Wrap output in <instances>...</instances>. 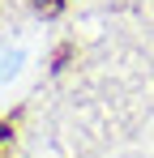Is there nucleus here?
<instances>
[{"label":"nucleus","instance_id":"nucleus-2","mask_svg":"<svg viewBox=\"0 0 154 158\" xmlns=\"http://www.w3.org/2000/svg\"><path fill=\"white\" fill-rule=\"evenodd\" d=\"M9 145H13V128H9V124L0 120V158L9 154Z\"/></svg>","mask_w":154,"mask_h":158},{"label":"nucleus","instance_id":"nucleus-1","mask_svg":"<svg viewBox=\"0 0 154 158\" xmlns=\"http://www.w3.org/2000/svg\"><path fill=\"white\" fill-rule=\"evenodd\" d=\"M22 64H26V56L22 52H0V85H9V81L22 73Z\"/></svg>","mask_w":154,"mask_h":158},{"label":"nucleus","instance_id":"nucleus-3","mask_svg":"<svg viewBox=\"0 0 154 158\" xmlns=\"http://www.w3.org/2000/svg\"><path fill=\"white\" fill-rule=\"evenodd\" d=\"M60 4H64V0H34V9H39V13H56Z\"/></svg>","mask_w":154,"mask_h":158}]
</instances>
